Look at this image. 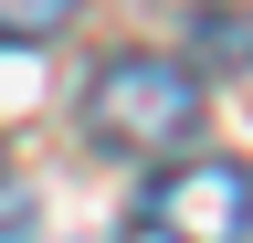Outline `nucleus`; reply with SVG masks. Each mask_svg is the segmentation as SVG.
<instances>
[{
	"label": "nucleus",
	"instance_id": "1",
	"mask_svg": "<svg viewBox=\"0 0 253 243\" xmlns=\"http://www.w3.org/2000/svg\"><path fill=\"white\" fill-rule=\"evenodd\" d=\"M201 116H211L201 74L169 64V53H116V64L84 85V127L106 138V148H126V159H169V148H190Z\"/></svg>",
	"mask_w": 253,
	"mask_h": 243
},
{
	"label": "nucleus",
	"instance_id": "2",
	"mask_svg": "<svg viewBox=\"0 0 253 243\" xmlns=\"http://www.w3.org/2000/svg\"><path fill=\"white\" fill-rule=\"evenodd\" d=\"M148 243H253V169L243 159H169L137 191Z\"/></svg>",
	"mask_w": 253,
	"mask_h": 243
},
{
	"label": "nucleus",
	"instance_id": "3",
	"mask_svg": "<svg viewBox=\"0 0 253 243\" xmlns=\"http://www.w3.org/2000/svg\"><path fill=\"white\" fill-rule=\"evenodd\" d=\"M74 11L84 0H0V53H42L74 32Z\"/></svg>",
	"mask_w": 253,
	"mask_h": 243
},
{
	"label": "nucleus",
	"instance_id": "4",
	"mask_svg": "<svg viewBox=\"0 0 253 243\" xmlns=\"http://www.w3.org/2000/svg\"><path fill=\"white\" fill-rule=\"evenodd\" d=\"M21 233H32V191L0 169V243H21Z\"/></svg>",
	"mask_w": 253,
	"mask_h": 243
}]
</instances>
